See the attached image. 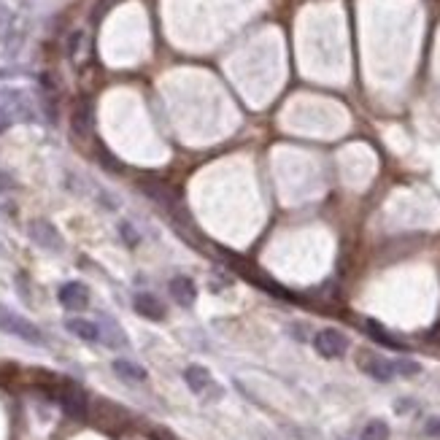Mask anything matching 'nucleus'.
Masks as SVG:
<instances>
[{"label":"nucleus","instance_id":"1","mask_svg":"<svg viewBox=\"0 0 440 440\" xmlns=\"http://www.w3.org/2000/svg\"><path fill=\"white\" fill-rule=\"evenodd\" d=\"M0 332L14 335V338H19V341H25V343H32V346H43V343H46L43 332H41L32 321H28L25 316L14 314V311L6 308V306H0Z\"/></svg>","mask_w":440,"mask_h":440},{"label":"nucleus","instance_id":"2","mask_svg":"<svg viewBox=\"0 0 440 440\" xmlns=\"http://www.w3.org/2000/svg\"><path fill=\"white\" fill-rule=\"evenodd\" d=\"M28 235L35 246H41L43 252H63L65 238L60 235V230L46 219H32L28 224Z\"/></svg>","mask_w":440,"mask_h":440},{"label":"nucleus","instance_id":"3","mask_svg":"<svg viewBox=\"0 0 440 440\" xmlns=\"http://www.w3.org/2000/svg\"><path fill=\"white\" fill-rule=\"evenodd\" d=\"M314 348L324 359H341L348 351V338L335 327H324L314 335Z\"/></svg>","mask_w":440,"mask_h":440},{"label":"nucleus","instance_id":"4","mask_svg":"<svg viewBox=\"0 0 440 440\" xmlns=\"http://www.w3.org/2000/svg\"><path fill=\"white\" fill-rule=\"evenodd\" d=\"M357 362H359L362 373H368V376L373 378V381L389 383V381L394 378V368H392V359H383V357H378V354H373V351H362Z\"/></svg>","mask_w":440,"mask_h":440},{"label":"nucleus","instance_id":"5","mask_svg":"<svg viewBox=\"0 0 440 440\" xmlns=\"http://www.w3.org/2000/svg\"><path fill=\"white\" fill-rule=\"evenodd\" d=\"M60 306H63L65 311H84L87 306H90V289L84 286V283L79 281H68L60 286Z\"/></svg>","mask_w":440,"mask_h":440},{"label":"nucleus","instance_id":"6","mask_svg":"<svg viewBox=\"0 0 440 440\" xmlns=\"http://www.w3.org/2000/svg\"><path fill=\"white\" fill-rule=\"evenodd\" d=\"M132 308H135V314L138 316L152 319V321H162V319L168 316L162 300H159L157 294H152V292H138V294L132 297Z\"/></svg>","mask_w":440,"mask_h":440},{"label":"nucleus","instance_id":"7","mask_svg":"<svg viewBox=\"0 0 440 440\" xmlns=\"http://www.w3.org/2000/svg\"><path fill=\"white\" fill-rule=\"evenodd\" d=\"M184 381H187L189 389H192L194 394H200V397H206L208 389H217V383H214V378L208 373V368H203V365H187V368H184Z\"/></svg>","mask_w":440,"mask_h":440},{"label":"nucleus","instance_id":"8","mask_svg":"<svg viewBox=\"0 0 440 440\" xmlns=\"http://www.w3.org/2000/svg\"><path fill=\"white\" fill-rule=\"evenodd\" d=\"M168 292H170V297H173L181 308L194 306V300H197V286H194V281L187 279V276H176V279H170Z\"/></svg>","mask_w":440,"mask_h":440},{"label":"nucleus","instance_id":"9","mask_svg":"<svg viewBox=\"0 0 440 440\" xmlns=\"http://www.w3.org/2000/svg\"><path fill=\"white\" fill-rule=\"evenodd\" d=\"M65 330H68L70 335L87 341V343H100V327H97L94 321H90V319H68V321H65Z\"/></svg>","mask_w":440,"mask_h":440},{"label":"nucleus","instance_id":"10","mask_svg":"<svg viewBox=\"0 0 440 440\" xmlns=\"http://www.w3.org/2000/svg\"><path fill=\"white\" fill-rule=\"evenodd\" d=\"M114 373L122 378V381H130V383H143L146 378H149V373L141 368V365H135L132 359H114Z\"/></svg>","mask_w":440,"mask_h":440},{"label":"nucleus","instance_id":"11","mask_svg":"<svg viewBox=\"0 0 440 440\" xmlns=\"http://www.w3.org/2000/svg\"><path fill=\"white\" fill-rule=\"evenodd\" d=\"M100 341H106L111 348H125L127 346V338H125V332L108 319V316H100Z\"/></svg>","mask_w":440,"mask_h":440},{"label":"nucleus","instance_id":"12","mask_svg":"<svg viewBox=\"0 0 440 440\" xmlns=\"http://www.w3.org/2000/svg\"><path fill=\"white\" fill-rule=\"evenodd\" d=\"M60 406L70 416H84L87 413V400H84V394L79 389H65L63 394H60Z\"/></svg>","mask_w":440,"mask_h":440},{"label":"nucleus","instance_id":"13","mask_svg":"<svg viewBox=\"0 0 440 440\" xmlns=\"http://www.w3.org/2000/svg\"><path fill=\"white\" fill-rule=\"evenodd\" d=\"M73 130L79 135H87L92 130V103H79L76 111H73Z\"/></svg>","mask_w":440,"mask_h":440},{"label":"nucleus","instance_id":"14","mask_svg":"<svg viewBox=\"0 0 440 440\" xmlns=\"http://www.w3.org/2000/svg\"><path fill=\"white\" fill-rule=\"evenodd\" d=\"M359 440H389V424L381 421V419H373L362 427V435Z\"/></svg>","mask_w":440,"mask_h":440},{"label":"nucleus","instance_id":"15","mask_svg":"<svg viewBox=\"0 0 440 440\" xmlns=\"http://www.w3.org/2000/svg\"><path fill=\"white\" fill-rule=\"evenodd\" d=\"M392 368H394V376H403V378H413L421 373V365H419L416 359H408V357L392 359Z\"/></svg>","mask_w":440,"mask_h":440},{"label":"nucleus","instance_id":"16","mask_svg":"<svg viewBox=\"0 0 440 440\" xmlns=\"http://www.w3.org/2000/svg\"><path fill=\"white\" fill-rule=\"evenodd\" d=\"M365 330H368V332L376 338L378 343H383V346L403 348L400 343H397V341H394V338H392V335H389V332H386V330H383V327H381V324H378V321H373V319H368V321H365Z\"/></svg>","mask_w":440,"mask_h":440},{"label":"nucleus","instance_id":"17","mask_svg":"<svg viewBox=\"0 0 440 440\" xmlns=\"http://www.w3.org/2000/svg\"><path fill=\"white\" fill-rule=\"evenodd\" d=\"M11 22H14V17H11V8L0 0V41L8 35V30H11Z\"/></svg>","mask_w":440,"mask_h":440},{"label":"nucleus","instance_id":"18","mask_svg":"<svg viewBox=\"0 0 440 440\" xmlns=\"http://www.w3.org/2000/svg\"><path fill=\"white\" fill-rule=\"evenodd\" d=\"M119 235H122V238H125L127 243H130V246H135V243H138V232H135V230H132V224H119Z\"/></svg>","mask_w":440,"mask_h":440},{"label":"nucleus","instance_id":"19","mask_svg":"<svg viewBox=\"0 0 440 440\" xmlns=\"http://www.w3.org/2000/svg\"><path fill=\"white\" fill-rule=\"evenodd\" d=\"M81 43H84V32H73V35H70V43H68V52H70V57H76V54H79Z\"/></svg>","mask_w":440,"mask_h":440},{"label":"nucleus","instance_id":"20","mask_svg":"<svg viewBox=\"0 0 440 440\" xmlns=\"http://www.w3.org/2000/svg\"><path fill=\"white\" fill-rule=\"evenodd\" d=\"M424 432H427L430 438H440V416H432V419L424 424Z\"/></svg>","mask_w":440,"mask_h":440}]
</instances>
